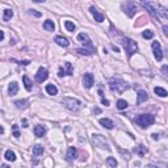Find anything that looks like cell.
Masks as SVG:
<instances>
[{"instance_id": "1", "label": "cell", "mask_w": 168, "mask_h": 168, "mask_svg": "<svg viewBox=\"0 0 168 168\" xmlns=\"http://www.w3.org/2000/svg\"><path fill=\"white\" fill-rule=\"evenodd\" d=\"M142 5L144 8H147L150 11L151 15H154L155 17L158 19H163V20H167L168 19V12H167V8H164L159 4V3H152V1H143Z\"/></svg>"}, {"instance_id": "2", "label": "cell", "mask_w": 168, "mask_h": 168, "mask_svg": "<svg viewBox=\"0 0 168 168\" xmlns=\"http://www.w3.org/2000/svg\"><path fill=\"white\" fill-rule=\"evenodd\" d=\"M122 45L125 47V50L127 53V57H131V55H134L135 53H138V45L137 42L134 41V39L131 38H124L122 39Z\"/></svg>"}, {"instance_id": "3", "label": "cell", "mask_w": 168, "mask_h": 168, "mask_svg": "<svg viewBox=\"0 0 168 168\" xmlns=\"http://www.w3.org/2000/svg\"><path fill=\"white\" fill-rule=\"evenodd\" d=\"M135 122L141 127H147L155 122V117L151 116V114H139L135 117Z\"/></svg>"}, {"instance_id": "4", "label": "cell", "mask_w": 168, "mask_h": 168, "mask_svg": "<svg viewBox=\"0 0 168 168\" xmlns=\"http://www.w3.org/2000/svg\"><path fill=\"white\" fill-rule=\"evenodd\" d=\"M62 104L71 112H78L79 109H80V105H81L80 101L76 100V98H72V97H63Z\"/></svg>"}, {"instance_id": "5", "label": "cell", "mask_w": 168, "mask_h": 168, "mask_svg": "<svg viewBox=\"0 0 168 168\" xmlns=\"http://www.w3.org/2000/svg\"><path fill=\"white\" fill-rule=\"evenodd\" d=\"M109 88L112 91H116L118 93H122V92L127 88V84H125L124 80H121L120 78H114L109 81Z\"/></svg>"}, {"instance_id": "6", "label": "cell", "mask_w": 168, "mask_h": 168, "mask_svg": "<svg viewBox=\"0 0 168 168\" xmlns=\"http://www.w3.org/2000/svg\"><path fill=\"white\" fill-rule=\"evenodd\" d=\"M92 141H93V144H95L96 147H100V149H105V150H108V151L110 150L109 144L105 142V138H104L103 135L93 134V135H92Z\"/></svg>"}, {"instance_id": "7", "label": "cell", "mask_w": 168, "mask_h": 168, "mask_svg": "<svg viewBox=\"0 0 168 168\" xmlns=\"http://www.w3.org/2000/svg\"><path fill=\"white\" fill-rule=\"evenodd\" d=\"M78 39H79V41H81V42H83V45H85L88 49H90L91 54H93V53L96 51V47L93 46V44H92V41L90 39V37H88L87 33H80V34L78 36Z\"/></svg>"}, {"instance_id": "8", "label": "cell", "mask_w": 168, "mask_h": 168, "mask_svg": "<svg viewBox=\"0 0 168 168\" xmlns=\"http://www.w3.org/2000/svg\"><path fill=\"white\" fill-rule=\"evenodd\" d=\"M122 8H124L125 13H126L129 17H133V16L137 13V4H135V3H133V1L124 3V4H122Z\"/></svg>"}, {"instance_id": "9", "label": "cell", "mask_w": 168, "mask_h": 168, "mask_svg": "<svg viewBox=\"0 0 168 168\" xmlns=\"http://www.w3.org/2000/svg\"><path fill=\"white\" fill-rule=\"evenodd\" d=\"M152 50H154V57H155L156 61H162L163 59V50H162V46L158 41L152 42Z\"/></svg>"}, {"instance_id": "10", "label": "cell", "mask_w": 168, "mask_h": 168, "mask_svg": "<svg viewBox=\"0 0 168 168\" xmlns=\"http://www.w3.org/2000/svg\"><path fill=\"white\" fill-rule=\"evenodd\" d=\"M49 78V72L46 70L45 67H39L37 74H36V80L38 81V83H42V81H45L46 79Z\"/></svg>"}, {"instance_id": "11", "label": "cell", "mask_w": 168, "mask_h": 168, "mask_svg": "<svg viewBox=\"0 0 168 168\" xmlns=\"http://www.w3.org/2000/svg\"><path fill=\"white\" fill-rule=\"evenodd\" d=\"M72 74H74V68H72V64L70 63V62H66V63H64V68L61 67V68H59V72H58L59 76H64V75H72Z\"/></svg>"}, {"instance_id": "12", "label": "cell", "mask_w": 168, "mask_h": 168, "mask_svg": "<svg viewBox=\"0 0 168 168\" xmlns=\"http://www.w3.org/2000/svg\"><path fill=\"white\" fill-rule=\"evenodd\" d=\"M83 84H84V87L87 88V90H90V88L93 85V75L92 74H85L84 76H83Z\"/></svg>"}, {"instance_id": "13", "label": "cell", "mask_w": 168, "mask_h": 168, "mask_svg": "<svg viewBox=\"0 0 168 168\" xmlns=\"http://www.w3.org/2000/svg\"><path fill=\"white\" fill-rule=\"evenodd\" d=\"M76 158H78V150L75 149V147H70V149L67 150V154H66V159H67L68 162H74Z\"/></svg>"}, {"instance_id": "14", "label": "cell", "mask_w": 168, "mask_h": 168, "mask_svg": "<svg viewBox=\"0 0 168 168\" xmlns=\"http://www.w3.org/2000/svg\"><path fill=\"white\" fill-rule=\"evenodd\" d=\"M90 11H91V13H92V16L95 17V21H97V22H103V21H104V15H101V13L98 12L97 9L95 8V7H91Z\"/></svg>"}, {"instance_id": "15", "label": "cell", "mask_w": 168, "mask_h": 168, "mask_svg": "<svg viewBox=\"0 0 168 168\" xmlns=\"http://www.w3.org/2000/svg\"><path fill=\"white\" fill-rule=\"evenodd\" d=\"M98 122H100V125L101 126H104L105 129H108V130H112L114 127V124H113V121L112 120H109V118H101L100 121H98Z\"/></svg>"}, {"instance_id": "16", "label": "cell", "mask_w": 168, "mask_h": 168, "mask_svg": "<svg viewBox=\"0 0 168 168\" xmlns=\"http://www.w3.org/2000/svg\"><path fill=\"white\" fill-rule=\"evenodd\" d=\"M147 98H149V95H147V92H146V91H143V90L138 91L137 104H142V103H144V101H146Z\"/></svg>"}, {"instance_id": "17", "label": "cell", "mask_w": 168, "mask_h": 168, "mask_svg": "<svg viewBox=\"0 0 168 168\" xmlns=\"http://www.w3.org/2000/svg\"><path fill=\"white\" fill-rule=\"evenodd\" d=\"M55 42L59 45V46H63V47H67L68 45H70V42H68V39L66 38V37H62V36H57L54 39Z\"/></svg>"}, {"instance_id": "18", "label": "cell", "mask_w": 168, "mask_h": 168, "mask_svg": "<svg viewBox=\"0 0 168 168\" xmlns=\"http://www.w3.org/2000/svg\"><path fill=\"white\" fill-rule=\"evenodd\" d=\"M45 133H46V127L45 126H42V125H37V126H34V134H36V137L41 138V137L45 135Z\"/></svg>"}, {"instance_id": "19", "label": "cell", "mask_w": 168, "mask_h": 168, "mask_svg": "<svg viewBox=\"0 0 168 168\" xmlns=\"http://www.w3.org/2000/svg\"><path fill=\"white\" fill-rule=\"evenodd\" d=\"M17 92H19V84L16 83V81H12V83L9 84V87H8V93H9V96H15Z\"/></svg>"}, {"instance_id": "20", "label": "cell", "mask_w": 168, "mask_h": 168, "mask_svg": "<svg viewBox=\"0 0 168 168\" xmlns=\"http://www.w3.org/2000/svg\"><path fill=\"white\" fill-rule=\"evenodd\" d=\"M15 105L19 109H25V108L29 107V100H17L15 101Z\"/></svg>"}, {"instance_id": "21", "label": "cell", "mask_w": 168, "mask_h": 168, "mask_svg": "<svg viewBox=\"0 0 168 168\" xmlns=\"http://www.w3.org/2000/svg\"><path fill=\"white\" fill-rule=\"evenodd\" d=\"M135 152L139 156H144L147 154V147H144L143 144H138V146L135 147Z\"/></svg>"}, {"instance_id": "22", "label": "cell", "mask_w": 168, "mask_h": 168, "mask_svg": "<svg viewBox=\"0 0 168 168\" xmlns=\"http://www.w3.org/2000/svg\"><path fill=\"white\" fill-rule=\"evenodd\" d=\"M46 92H47L49 95H53V96H54V95L58 93V88L55 87L54 84H47L46 85Z\"/></svg>"}, {"instance_id": "23", "label": "cell", "mask_w": 168, "mask_h": 168, "mask_svg": "<svg viewBox=\"0 0 168 168\" xmlns=\"http://www.w3.org/2000/svg\"><path fill=\"white\" fill-rule=\"evenodd\" d=\"M4 156H5V159L8 160V162H15L16 160V154L13 152V151H11V150H7Z\"/></svg>"}, {"instance_id": "24", "label": "cell", "mask_w": 168, "mask_h": 168, "mask_svg": "<svg viewBox=\"0 0 168 168\" xmlns=\"http://www.w3.org/2000/svg\"><path fill=\"white\" fill-rule=\"evenodd\" d=\"M44 154V147L41 146V144H36L34 147H33V155L34 156H39Z\"/></svg>"}, {"instance_id": "25", "label": "cell", "mask_w": 168, "mask_h": 168, "mask_svg": "<svg viewBox=\"0 0 168 168\" xmlns=\"http://www.w3.org/2000/svg\"><path fill=\"white\" fill-rule=\"evenodd\" d=\"M44 29H46V30H49V32H53L55 29L54 22H53L51 20H46V21L44 22Z\"/></svg>"}, {"instance_id": "26", "label": "cell", "mask_w": 168, "mask_h": 168, "mask_svg": "<svg viewBox=\"0 0 168 168\" xmlns=\"http://www.w3.org/2000/svg\"><path fill=\"white\" fill-rule=\"evenodd\" d=\"M154 92L158 95V96H160V97H167V91L164 90V88H162V87H155L154 88Z\"/></svg>"}, {"instance_id": "27", "label": "cell", "mask_w": 168, "mask_h": 168, "mask_svg": "<svg viewBox=\"0 0 168 168\" xmlns=\"http://www.w3.org/2000/svg\"><path fill=\"white\" fill-rule=\"evenodd\" d=\"M22 80H24V85H25L26 91H32L33 90V83H32L30 79H29L28 76H24L22 78Z\"/></svg>"}, {"instance_id": "28", "label": "cell", "mask_w": 168, "mask_h": 168, "mask_svg": "<svg viewBox=\"0 0 168 168\" xmlns=\"http://www.w3.org/2000/svg\"><path fill=\"white\" fill-rule=\"evenodd\" d=\"M12 16H13L12 9H4V16H3V20H4V21H9V20L12 19Z\"/></svg>"}, {"instance_id": "29", "label": "cell", "mask_w": 168, "mask_h": 168, "mask_svg": "<svg viewBox=\"0 0 168 168\" xmlns=\"http://www.w3.org/2000/svg\"><path fill=\"white\" fill-rule=\"evenodd\" d=\"M126 108H127V103L125 100H118L117 101V109L124 110V109H126Z\"/></svg>"}, {"instance_id": "30", "label": "cell", "mask_w": 168, "mask_h": 168, "mask_svg": "<svg viewBox=\"0 0 168 168\" xmlns=\"http://www.w3.org/2000/svg\"><path fill=\"white\" fill-rule=\"evenodd\" d=\"M64 26H66V29H67L68 32H74L75 29H76L75 24H74V22H71V21H66L64 22Z\"/></svg>"}, {"instance_id": "31", "label": "cell", "mask_w": 168, "mask_h": 168, "mask_svg": "<svg viewBox=\"0 0 168 168\" xmlns=\"http://www.w3.org/2000/svg\"><path fill=\"white\" fill-rule=\"evenodd\" d=\"M142 36H143V38H146V39H151V38H154V32L152 30H144L142 33Z\"/></svg>"}, {"instance_id": "32", "label": "cell", "mask_w": 168, "mask_h": 168, "mask_svg": "<svg viewBox=\"0 0 168 168\" xmlns=\"http://www.w3.org/2000/svg\"><path fill=\"white\" fill-rule=\"evenodd\" d=\"M107 163L109 164L110 167H113V168L117 167V160L114 159V158H108V159H107Z\"/></svg>"}, {"instance_id": "33", "label": "cell", "mask_w": 168, "mask_h": 168, "mask_svg": "<svg viewBox=\"0 0 168 168\" xmlns=\"http://www.w3.org/2000/svg\"><path fill=\"white\" fill-rule=\"evenodd\" d=\"M76 51L79 53V54H81V55H91L90 50H85V49H78Z\"/></svg>"}, {"instance_id": "34", "label": "cell", "mask_w": 168, "mask_h": 168, "mask_svg": "<svg viewBox=\"0 0 168 168\" xmlns=\"http://www.w3.org/2000/svg\"><path fill=\"white\" fill-rule=\"evenodd\" d=\"M13 137H16V138H19L20 137V133H19V131H17V129H19V126H17V125H13Z\"/></svg>"}, {"instance_id": "35", "label": "cell", "mask_w": 168, "mask_h": 168, "mask_svg": "<svg viewBox=\"0 0 168 168\" xmlns=\"http://www.w3.org/2000/svg\"><path fill=\"white\" fill-rule=\"evenodd\" d=\"M30 15L36 16V17H41V13L37 12V11H34V9H32V11H30Z\"/></svg>"}, {"instance_id": "36", "label": "cell", "mask_w": 168, "mask_h": 168, "mask_svg": "<svg viewBox=\"0 0 168 168\" xmlns=\"http://www.w3.org/2000/svg\"><path fill=\"white\" fill-rule=\"evenodd\" d=\"M17 64H22V66H28L30 63V61H21V62H16Z\"/></svg>"}, {"instance_id": "37", "label": "cell", "mask_w": 168, "mask_h": 168, "mask_svg": "<svg viewBox=\"0 0 168 168\" xmlns=\"http://www.w3.org/2000/svg\"><path fill=\"white\" fill-rule=\"evenodd\" d=\"M101 103H103V105H105V107H109V101H108V100H105L104 97L101 98Z\"/></svg>"}, {"instance_id": "38", "label": "cell", "mask_w": 168, "mask_h": 168, "mask_svg": "<svg viewBox=\"0 0 168 168\" xmlns=\"http://www.w3.org/2000/svg\"><path fill=\"white\" fill-rule=\"evenodd\" d=\"M3 39H4V32L0 30V41H3Z\"/></svg>"}, {"instance_id": "39", "label": "cell", "mask_w": 168, "mask_h": 168, "mask_svg": "<svg viewBox=\"0 0 168 168\" xmlns=\"http://www.w3.org/2000/svg\"><path fill=\"white\" fill-rule=\"evenodd\" d=\"M112 49H113V50H114V51H116V53H118V51H120V49H118V47H117V46H114V45H113V46H112Z\"/></svg>"}, {"instance_id": "40", "label": "cell", "mask_w": 168, "mask_h": 168, "mask_svg": "<svg viewBox=\"0 0 168 168\" xmlns=\"http://www.w3.org/2000/svg\"><path fill=\"white\" fill-rule=\"evenodd\" d=\"M163 30H164V34H167V33H168V28H167V25H164V26H163Z\"/></svg>"}, {"instance_id": "41", "label": "cell", "mask_w": 168, "mask_h": 168, "mask_svg": "<svg viewBox=\"0 0 168 168\" xmlns=\"http://www.w3.org/2000/svg\"><path fill=\"white\" fill-rule=\"evenodd\" d=\"M22 124H24V127H28V122H26V120L24 118V120H22Z\"/></svg>"}, {"instance_id": "42", "label": "cell", "mask_w": 168, "mask_h": 168, "mask_svg": "<svg viewBox=\"0 0 168 168\" xmlns=\"http://www.w3.org/2000/svg\"><path fill=\"white\" fill-rule=\"evenodd\" d=\"M163 72L164 75H167V66H163Z\"/></svg>"}, {"instance_id": "43", "label": "cell", "mask_w": 168, "mask_h": 168, "mask_svg": "<svg viewBox=\"0 0 168 168\" xmlns=\"http://www.w3.org/2000/svg\"><path fill=\"white\" fill-rule=\"evenodd\" d=\"M152 138L154 139H159V135H158V134H152Z\"/></svg>"}, {"instance_id": "44", "label": "cell", "mask_w": 168, "mask_h": 168, "mask_svg": "<svg viewBox=\"0 0 168 168\" xmlns=\"http://www.w3.org/2000/svg\"><path fill=\"white\" fill-rule=\"evenodd\" d=\"M144 168H159V167H156V166H146Z\"/></svg>"}, {"instance_id": "45", "label": "cell", "mask_w": 168, "mask_h": 168, "mask_svg": "<svg viewBox=\"0 0 168 168\" xmlns=\"http://www.w3.org/2000/svg\"><path fill=\"white\" fill-rule=\"evenodd\" d=\"M3 133H4V127L0 126V134H3Z\"/></svg>"}, {"instance_id": "46", "label": "cell", "mask_w": 168, "mask_h": 168, "mask_svg": "<svg viewBox=\"0 0 168 168\" xmlns=\"http://www.w3.org/2000/svg\"><path fill=\"white\" fill-rule=\"evenodd\" d=\"M98 95H100V96H101V97H103V96H104V93H103V91H101V90H100V91H98Z\"/></svg>"}]
</instances>
